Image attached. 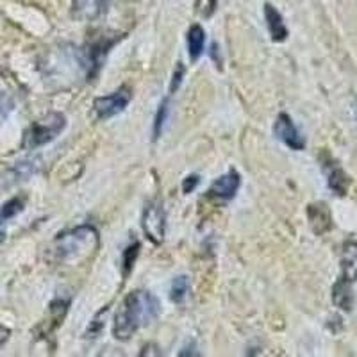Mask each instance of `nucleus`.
<instances>
[{
  "mask_svg": "<svg viewBox=\"0 0 357 357\" xmlns=\"http://www.w3.org/2000/svg\"><path fill=\"white\" fill-rule=\"evenodd\" d=\"M334 304L345 311L352 307V289H350V280L347 277H341L340 282L334 286Z\"/></svg>",
  "mask_w": 357,
  "mask_h": 357,
  "instance_id": "nucleus-14",
  "label": "nucleus"
},
{
  "mask_svg": "<svg viewBox=\"0 0 357 357\" xmlns=\"http://www.w3.org/2000/svg\"><path fill=\"white\" fill-rule=\"evenodd\" d=\"M9 336H11V331L8 329V327H4V325L0 324V349L8 343Z\"/></svg>",
  "mask_w": 357,
  "mask_h": 357,
  "instance_id": "nucleus-23",
  "label": "nucleus"
},
{
  "mask_svg": "<svg viewBox=\"0 0 357 357\" xmlns=\"http://www.w3.org/2000/svg\"><path fill=\"white\" fill-rule=\"evenodd\" d=\"M343 277L357 280V245H347L343 252Z\"/></svg>",
  "mask_w": 357,
  "mask_h": 357,
  "instance_id": "nucleus-15",
  "label": "nucleus"
},
{
  "mask_svg": "<svg viewBox=\"0 0 357 357\" xmlns=\"http://www.w3.org/2000/svg\"><path fill=\"white\" fill-rule=\"evenodd\" d=\"M241 186V175L236 170H229L227 174L220 175L209 188V195L220 200H232Z\"/></svg>",
  "mask_w": 357,
  "mask_h": 357,
  "instance_id": "nucleus-7",
  "label": "nucleus"
},
{
  "mask_svg": "<svg viewBox=\"0 0 357 357\" xmlns=\"http://www.w3.org/2000/svg\"><path fill=\"white\" fill-rule=\"evenodd\" d=\"M159 312H161V304L158 296L145 289L130 291L114 314L113 336L118 341L130 340L139 329L158 320Z\"/></svg>",
  "mask_w": 357,
  "mask_h": 357,
  "instance_id": "nucleus-1",
  "label": "nucleus"
},
{
  "mask_svg": "<svg viewBox=\"0 0 357 357\" xmlns=\"http://www.w3.org/2000/svg\"><path fill=\"white\" fill-rule=\"evenodd\" d=\"M321 168L325 172V177H327V184H329L331 190L336 193V195L343 197L347 195V190H349V184H350V178L345 172L341 170V167L337 165L334 159H331L329 155L324 159L321 162Z\"/></svg>",
  "mask_w": 357,
  "mask_h": 357,
  "instance_id": "nucleus-8",
  "label": "nucleus"
},
{
  "mask_svg": "<svg viewBox=\"0 0 357 357\" xmlns=\"http://www.w3.org/2000/svg\"><path fill=\"white\" fill-rule=\"evenodd\" d=\"M13 109H15V98L8 91H0V126L8 120Z\"/></svg>",
  "mask_w": 357,
  "mask_h": 357,
  "instance_id": "nucleus-19",
  "label": "nucleus"
},
{
  "mask_svg": "<svg viewBox=\"0 0 357 357\" xmlns=\"http://www.w3.org/2000/svg\"><path fill=\"white\" fill-rule=\"evenodd\" d=\"M98 247V231L93 225H79L61 232L54 240L52 254L59 263H73L89 257Z\"/></svg>",
  "mask_w": 357,
  "mask_h": 357,
  "instance_id": "nucleus-2",
  "label": "nucleus"
},
{
  "mask_svg": "<svg viewBox=\"0 0 357 357\" xmlns=\"http://www.w3.org/2000/svg\"><path fill=\"white\" fill-rule=\"evenodd\" d=\"M130 98H132V93H130V89L127 86L118 88L114 93L106 95V97H97L93 100L95 114H97L98 120H107V118L116 116L122 111H126Z\"/></svg>",
  "mask_w": 357,
  "mask_h": 357,
  "instance_id": "nucleus-5",
  "label": "nucleus"
},
{
  "mask_svg": "<svg viewBox=\"0 0 357 357\" xmlns=\"http://www.w3.org/2000/svg\"><path fill=\"white\" fill-rule=\"evenodd\" d=\"M66 118L63 113H49L41 116L40 120L33 122L29 126V129L24 134V149L31 151V149H38L47 143L54 142L59 134L65 130Z\"/></svg>",
  "mask_w": 357,
  "mask_h": 357,
  "instance_id": "nucleus-3",
  "label": "nucleus"
},
{
  "mask_svg": "<svg viewBox=\"0 0 357 357\" xmlns=\"http://www.w3.org/2000/svg\"><path fill=\"white\" fill-rule=\"evenodd\" d=\"M204 49H206V31L199 24L191 25L190 31H188V52H190L191 61H199L200 56L204 54Z\"/></svg>",
  "mask_w": 357,
  "mask_h": 357,
  "instance_id": "nucleus-11",
  "label": "nucleus"
},
{
  "mask_svg": "<svg viewBox=\"0 0 357 357\" xmlns=\"http://www.w3.org/2000/svg\"><path fill=\"white\" fill-rule=\"evenodd\" d=\"M216 9V0H195V11L202 18L213 17Z\"/></svg>",
  "mask_w": 357,
  "mask_h": 357,
  "instance_id": "nucleus-20",
  "label": "nucleus"
},
{
  "mask_svg": "<svg viewBox=\"0 0 357 357\" xmlns=\"http://www.w3.org/2000/svg\"><path fill=\"white\" fill-rule=\"evenodd\" d=\"M183 77H184V66L183 63H178L177 68L174 72V79H172V84H170V93H175L178 89V86L183 84Z\"/></svg>",
  "mask_w": 357,
  "mask_h": 357,
  "instance_id": "nucleus-21",
  "label": "nucleus"
},
{
  "mask_svg": "<svg viewBox=\"0 0 357 357\" xmlns=\"http://www.w3.org/2000/svg\"><path fill=\"white\" fill-rule=\"evenodd\" d=\"M188 293H190V279L186 275L175 277L170 286V301L175 304H183Z\"/></svg>",
  "mask_w": 357,
  "mask_h": 357,
  "instance_id": "nucleus-16",
  "label": "nucleus"
},
{
  "mask_svg": "<svg viewBox=\"0 0 357 357\" xmlns=\"http://www.w3.org/2000/svg\"><path fill=\"white\" fill-rule=\"evenodd\" d=\"M139 256V243H132L123 250V257H122V264H123V277H127L132 270L134 263L138 259Z\"/></svg>",
  "mask_w": 357,
  "mask_h": 357,
  "instance_id": "nucleus-18",
  "label": "nucleus"
},
{
  "mask_svg": "<svg viewBox=\"0 0 357 357\" xmlns=\"http://www.w3.org/2000/svg\"><path fill=\"white\" fill-rule=\"evenodd\" d=\"M24 206L25 200L22 197H15L2 206V209H0V241L6 238V222L24 211Z\"/></svg>",
  "mask_w": 357,
  "mask_h": 357,
  "instance_id": "nucleus-13",
  "label": "nucleus"
},
{
  "mask_svg": "<svg viewBox=\"0 0 357 357\" xmlns=\"http://www.w3.org/2000/svg\"><path fill=\"white\" fill-rule=\"evenodd\" d=\"M264 20H266L268 33H270L273 41L280 43V41H284L288 38V29L284 25V18L272 4H264Z\"/></svg>",
  "mask_w": 357,
  "mask_h": 357,
  "instance_id": "nucleus-9",
  "label": "nucleus"
},
{
  "mask_svg": "<svg viewBox=\"0 0 357 357\" xmlns=\"http://www.w3.org/2000/svg\"><path fill=\"white\" fill-rule=\"evenodd\" d=\"M273 132H275L277 139L284 143L286 146H289L291 151H304L305 149V139L301 134V130L296 129V126L293 123L291 116L286 113H280L275 120V126H273Z\"/></svg>",
  "mask_w": 357,
  "mask_h": 357,
  "instance_id": "nucleus-6",
  "label": "nucleus"
},
{
  "mask_svg": "<svg viewBox=\"0 0 357 357\" xmlns=\"http://www.w3.org/2000/svg\"><path fill=\"white\" fill-rule=\"evenodd\" d=\"M167 118H168V100H162L159 104L158 111H155V116H154V123H152V139L158 142L161 138L162 129L167 126Z\"/></svg>",
  "mask_w": 357,
  "mask_h": 357,
  "instance_id": "nucleus-17",
  "label": "nucleus"
},
{
  "mask_svg": "<svg viewBox=\"0 0 357 357\" xmlns=\"http://www.w3.org/2000/svg\"><path fill=\"white\" fill-rule=\"evenodd\" d=\"M309 222H311L312 231L317 234H324L331 229V213L327 211V207L324 204H314V206H309L307 209Z\"/></svg>",
  "mask_w": 357,
  "mask_h": 357,
  "instance_id": "nucleus-12",
  "label": "nucleus"
},
{
  "mask_svg": "<svg viewBox=\"0 0 357 357\" xmlns=\"http://www.w3.org/2000/svg\"><path fill=\"white\" fill-rule=\"evenodd\" d=\"M107 9V0H75L73 15L81 20H97Z\"/></svg>",
  "mask_w": 357,
  "mask_h": 357,
  "instance_id": "nucleus-10",
  "label": "nucleus"
},
{
  "mask_svg": "<svg viewBox=\"0 0 357 357\" xmlns=\"http://www.w3.org/2000/svg\"><path fill=\"white\" fill-rule=\"evenodd\" d=\"M142 229L146 240L154 245H161L167 236V213L159 200H152L146 204L142 216Z\"/></svg>",
  "mask_w": 357,
  "mask_h": 357,
  "instance_id": "nucleus-4",
  "label": "nucleus"
},
{
  "mask_svg": "<svg viewBox=\"0 0 357 357\" xmlns=\"http://www.w3.org/2000/svg\"><path fill=\"white\" fill-rule=\"evenodd\" d=\"M199 183H200L199 175H190V177H186L183 181V191H184V193H186V195H190L191 191H193L197 186H199Z\"/></svg>",
  "mask_w": 357,
  "mask_h": 357,
  "instance_id": "nucleus-22",
  "label": "nucleus"
},
{
  "mask_svg": "<svg viewBox=\"0 0 357 357\" xmlns=\"http://www.w3.org/2000/svg\"><path fill=\"white\" fill-rule=\"evenodd\" d=\"M178 356H197V352H193V347H186V349L178 352Z\"/></svg>",
  "mask_w": 357,
  "mask_h": 357,
  "instance_id": "nucleus-24",
  "label": "nucleus"
}]
</instances>
